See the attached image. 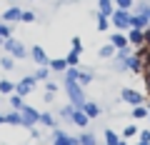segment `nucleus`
<instances>
[{"mask_svg": "<svg viewBox=\"0 0 150 145\" xmlns=\"http://www.w3.org/2000/svg\"><path fill=\"white\" fill-rule=\"evenodd\" d=\"M65 93H68V100L75 110H80L85 105V93H83V85L80 83H65Z\"/></svg>", "mask_w": 150, "mask_h": 145, "instance_id": "1", "label": "nucleus"}, {"mask_svg": "<svg viewBox=\"0 0 150 145\" xmlns=\"http://www.w3.org/2000/svg\"><path fill=\"white\" fill-rule=\"evenodd\" d=\"M3 48H5L8 55H13L15 60H23V58H28V55H30V50H28L20 40H15V38H8L5 43H3Z\"/></svg>", "mask_w": 150, "mask_h": 145, "instance_id": "2", "label": "nucleus"}, {"mask_svg": "<svg viewBox=\"0 0 150 145\" xmlns=\"http://www.w3.org/2000/svg\"><path fill=\"white\" fill-rule=\"evenodd\" d=\"M130 15H133L130 10H118V8H115V13L110 15V23L118 28V30H130Z\"/></svg>", "mask_w": 150, "mask_h": 145, "instance_id": "3", "label": "nucleus"}, {"mask_svg": "<svg viewBox=\"0 0 150 145\" xmlns=\"http://www.w3.org/2000/svg\"><path fill=\"white\" fill-rule=\"evenodd\" d=\"M120 100L125 103V105H145V98L140 95L138 90H133V88H123V90H120Z\"/></svg>", "mask_w": 150, "mask_h": 145, "instance_id": "4", "label": "nucleus"}, {"mask_svg": "<svg viewBox=\"0 0 150 145\" xmlns=\"http://www.w3.org/2000/svg\"><path fill=\"white\" fill-rule=\"evenodd\" d=\"M38 88V80H35V75H28V78H23L20 83H15V93L20 98H25V95H30L33 90Z\"/></svg>", "mask_w": 150, "mask_h": 145, "instance_id": "5", "label": "nucleus"}, {"mask_svg": "<svg viewBox=\"0 0 150 145\" xmlns=\"http://www.w3.org/2000/svg\"><path fill=\"white\" fill-rule=\"evenodd\" d=\"M53 145H80V138H73V135H68L65 130L55 128L53 130Z\"/></svg>", "mask_w": 150, "mask_h": 145, "instance_id": "6", "label": "nucleus"}, {"mask_svg": "<svg viewBox=\"0 0 150 145\" xmlns=\"http://www.w3.org/2000/svg\"><path fill=\"white\" fill-rule=\"evenodd\" d=\"M20 115H23V128H33L35 123H40V113L33 105H25L20 110Z\"/></svg>", "mask_w": 150, "mask_h": 145, "instance_id": "7", "label": "nucleus"}, {"mask_svg": "<svg viewBox=\"0 0 150 145\" xmlns=\"http://www.w3.org/2000/svg\"><path fill=\"white\" fill-rule=\"evenodd\" d=\"M128 70H130V73H138V75H140V73H145V60H143V55H138V53L130 55V58H128Z\"/></svg>", "mask_w": 150, "mask_h": 145, "instance_id": "8", "label": "nucleus"}, {"mask_svg": "<svg viewBox=\"0 0 150 145\" xmlns=\"http://www.w3.org/2000/svg\"><path fill=\"white\" fill-rule=\"evenodd\" d=\"M30 58H33L35 65H48V55H45L43 45H33L30 48Z\"/></svg>", "mask_w": 150, "mask_h": 145, "instance_id": "9", "label": "nucleus"}, {"mask_svg": "<svg viewBox=\"0 0 150 145\" xmlns=\"http://www.w3.org/2000/svg\"><path fill=\"white\" fill-rule=\"evenodd\" d=\"M80 110H83V113H85V115H88V118H90V120H93V118H98V115L103 113V108L98 105L95 100H85V105H83Z\"/></svg>", "mask_w": 150, "mask_h": 145, "instance_id": "10", "label": "nucleus"}, {"mask_svg": "<svg viewBox=\"0 0 150 145\" xmlns=\"http://www.w3.org/2000/svg\"><path fill=\"white\" fill-rule=\"evenodd\" d=\"M128 43L133 48H143L145 45V30H130L128 33Z\"/></svg>", "mask_w": 150, "mask_h": 145, "instance_id": "11", "label": "nucleus"}, {"mask_svg": "<svg viewBox=\"0 0 150 145\" xmlns=\"http://www.w3.org/2000/svg\"><path fill=\"white\" fill-rule=\"evenodd\" d=\"M20 18H23V10H20V8H18V5L8 8V10L3 13V23H10V25H13V23H18V20H20Z\"/></svg>", "mask_w": 150, "mask_h": 145, "instance_id": "12", "label": "nucleus"}, {"mask_svg": "<svg viewBox=\"0 0 150 145\" xmlns=\"http://www.w3.org/2000/svg\"><path fill=\"white\" fill-rule=\"evenodd\" d=\"M110 45H112V48H115V50H123V48H128V35H123V33H112V35H110Z\"/></svg>", "mask_w": 150, "mask_h": 145, "instance_id": "13", "label": "nucleus"}, {"mask_svg": "<svg viewBox=\"0 0 150 145\" xmlns=\"http://www.w3.org/2000/svg\"><path fill=\"white\" fill-rule=\"evenodd\" d=\"M148 23H150L148 18L133 13V15H130V30H145V28H148Z\"/></svg>", "mask_w": 150, "mask_h": 145, "instance_id": "14", "label": "nucleus"}, {"mask_svg": "<svg viewBox=\"0 0 150 145\" xmlns=\"http://www.w3.org/2000/svg\"><path fill=\"white\" fill-rule=\"evenodd\" d=\"M48 68H50V73H65L68 70V60L65 58H53V60H48Z\"/></svg>", "mask_w": 150, "mask_h": 145, "instance_id": "15", "label": "nucleus"}, {"mask_svg": "<svg viewBox=\"0 0 150 145\" xmlns=\"http://www.w3.org/2000/svg\"><path fill=\"white\" fill-rule=\"evenodd\" d=\"M5 125L23 128V115H20V110H10V113H5Z\"/></svg>", "mask_w": 150, "mask_h": 145, "instance_id": "16", "label": "nucleus"}, {"mask_svg": "<svg viewBox=\"0 0 150 145\" xmlns=\"http://www.w3.org/2000/svg\"><path fill=\"white\" fill-rule=\"evenodd\" d=\"M98 13L105 18H110L112 13H115V3L112 0H98Z\"/></svg>", "mask_w": 150, "mask_h": 145, "instance_id": "17", "label": "nucleus"}, {"mask_svg": "<svg viewBox=\"0 0 150 145\" xmlns=\"http://www.w3.org/2000/svg\"><path fill=\"white\" fill-rule=\"evenodd\" d=\"M70 123L73 125H78V128H88V123H90V118H88L83 110H75L73 113V118H70Z\"/></svg>", "mask_w": 150, "mask_h": 145, "instance_id": "18", "label": "nucleus"}, {"mask_svg": "<svg viewBox=\"0 0 150 145\" xmlns=\"http://www.w3.org/2000/svg\"><path fill=\"white\" fill-rule=\"evenodd\" d=\"M8 105H10V110H23L25 103H23V98L18 93H13V95H8Z\"/></svg>", "mask_w": 150, "mask_h": 145, "instance_id": "19", "label": "nucleus"}, {"mask_svg": "<svg viewBox=\"0 0 150 145\" xmlns=\"http://www.w3.org/2000/svg\"><path fill=\"white\" fill-rule=\"evenodd\" d=\"M93 15H95V20H98V30H100V33H105L108 30V28H110V18H105V15H100V13H93Z\"/></svg>", "mask_w": 150, "mask_h": 145, "instance_id": "20", "label": "nucleus"}, {"mask_svg": "<svg viewBox=\"0 0 150 145\" xmlns=\"http://www.w3.org/2000/svg\"><path fill=\"white\" fill-rule=\"evenodd\" d=\"M15 93V83L13 80H0V95H13Z\"/></svg>", "mask_w": 150, "mask_h": 145, "instance_id": "21", "label": "nucleus"}, {"mask_svg": "<svg viewBox=\"0 0 150 145\" xmlns=\"http://www.w3.org/2000/svg\"><path fill=\"white\" fill-rule=\"evenodd\" d=\"M118 143H120V135L115 133L112 128H108L105 130V145H118Z\"/></svg>", "mask_w": 150, "mask_h": 145, "instance_id": "22", "label": "nucleus"}, {"mask_svg": "<svg viewBox=\"0 0 150 145\" xmlns=\"http://www.w3.org/2000/svg\"><path fill=\"white\" fill-rule=\"evenodd\" d=\"M40 125H45V128L55 130V125H58V123H55V118H53L50 113H40Z\"/></svg>", "mask_w": 150, "mask_h": 145, "instance_id": "23", "label": "nucleus"}, {"mask_svg": "<svg viewBox=\"0 0 150 145\" xmlns=\"http://www.w3.org/2000/svg\"><path fill=\"white\" fill-rule=\"evenodd\" d=\"M98 55H100L103 60H108V58H115V48H112V45L108 43V45H103V48L98 50Z\"/></svg>", "mask_w": 150, "mask_h": 145, "instance_id": "24", "label": "nucleus"}, {"mask_svg": "<svg viewBox=\"0 0 150 145\" xmlns=\"http://www.w3.org/2000/svg\"><path fill=\"white\" fill-rule=\"evenodd\" d=\"M130 115H133L135 120H143V118H148L150 113H148V108H145V105H135V108H133V113H130Z\"/></svg>", "mask_w": 150, "mask_h": 145, "instance_id": "25", "label": "nucleus"}, {"mask_svg": "<svg viewBox=\"0 0 150 145\" xmlns=\"http://www.w3.org/2000/svg\"><path fill=\"white\" fill-rule=\"evenodd\" d=\"M63 75H65V83H78V75H80V70H78V68H68Z\"/></svg>", "mask_w": 150, "mask_h": 145, "instance_id": "26", "label": "nucleus"}, {"mask_svg": "<svg viewBox=\"0 0 150 145\" xmlns=\"http://www.w3.org/2000/svg\"><path fill=\"white\" fill-rule=\"evenodd\" d=\"M112 70H115V73H125V70H128V60L112 58Z\"/></svg>", "mask_w": 150, "mask_h": 145, "instance_id": "27", "label": "nucleus"}, {"mask_svg": "<svg viewBox=\"0 0 150 145\" xmlns=\"http://www.w3.org/2000/svg\"><path fill=\"white\" fill-rule=\"evenodd\" d=\"M0 68L3 70H13L15 68V58H13V55H3V58H0Z\"/></svg>", "mask_w": 150, "mask_h": 145, "instance_id": "28", "label": "nucleus"}, {"mask_svg": "<svg viewBox=\"0 0 150 145\" xmlns=\"http://www.w3.org/2000/svg\"><path fill=\"white\" fill-rule=\"evenodd\" d=\"M135 13L150 20V3H138V5H135Z\"/></svg>", "mask_w": 150, "mask_h": 145, "instance_id": "29", "label": "nucleus"}, {"mask_svg": "<svg viewBox=\"0 0 150 145\" xmlns=\"http://www.w3.org/2000/svg\"><path fill=\"white\" fill-rule=\"evenodd\" d=\"M78 83H80V85H90V83H93V73H90V70H80Z\"/></svg>", "mask_w": 150, "mask_h": 145, "instance_id": "30", "label": "nucleus"}, {"mask_svg": "<svg viewBox=\"0 0 150 145\" xmlns=\"http://www.w3.org/2000/svg\"><path fill=\"white\" fill-rule=\"evenodd\" d=\"M73 113H75V108L70 105V103L60 108V118H63V120H68V123H70V118H73Z\"/></svg>", "mask_w": 150, "mask_h": 145, "instance_id": "31", "label": "nucleus"}, {"mask_svg": "<svg viewBox=\"0 0 150 145\" xmlns=\"http://www.w3.org/2000/svg\"><path fill=\"white\" fill-rule=\"evenodd\" d=\"M48 75H50V68H48V65H40V68L35 70V80H48Z\"/></svg>", "mask_w": 150, "mask_h": 145, "instance_id": "32", "label": "nucleus"}, {"mask_svg": "<svg viewBox=\"0 0 150 145\" xmlns=\"http://www.w3.org/2000/svg\"><path fill=\"white\" fill-rule=\"evenodd\" d=\"M80 145H98V138L93 133H83L80 135Z\"/></svg>", "mask_w": 150, "mask_h": 145, "instance_id": "33", "label": "nucleus"}, {"mask_svg": "<svg viewBox=\"0 0 150 145\" xmlns=\"http://www.w3.org/2000/svg\"><path fill=\"white\" fill-rule=\"evenodd\" d=\"M65 60H68V68H78V65H80V55L73 53V50L68 53V58H65Z\"/></svg>", "mask_w": 150, "mask_h": 145, "instance_id": "34", "label": "nucleus"}, {"mask_svg": "<svg viewBox=\"0 0 150 145\" xmlns=\"http://www.w3.org/2000/svg\"><path fill=\"white\" fill-rule=\"evenodd\" d=\"M112 3H115L118 10H130V8L135 5V0H112Z\"/></svg>", "mask_w": 150, "mask_h": 145, "instance_id": "35", "label": "nucleus"}, {"mask_svg": "<svg viewBox=\"0 0 150 145\" xmlns=\"http://www.w3.org/2000/svg\"><path fill=\"white\" fill-rule=\"evenodd\" d=\"M70 50H73V53H78V55L83 53V40L78 38V35H75L73 40H70Z\"/></svg>", "mask_w": 150, "mask_h": 145, "instance_id": "36", "label": "nucleus"}, {"mask_svg": "<svg viewBox=\"0 0 150 145\" xmlns=\"http://www.w3.org/2000/svg\"><path fill=\"white\" fill-rule=\"evenodd\" d=\"M140 130H138V125H125V130H123V138H133V135H138Z\"/></svg>", "mask_w": 150, "mask_h": 145, "instance_id": "37", "label": "nucleus"}, {"mask_svg": "<svg viewBox=\"0 0 150 145\" xmlns=\"http://www.w3.org/2000/svg\"><path fill=\"white\" fill-rule=\"evenodd\" d=\"M23 23H33L35 20V13H30V10H23V18H20Z\"/></svg>", "mask_w": 150, "mask_h": 145, "instance_id": "38", "label": "nucleus"}, {"mask_svg": "<svg viewBox=\"0 0 150 145\" xmlns=\"http://www.w3.org/2000/svg\"><path fill=\"white\" fill-rule=\"evenodd\" d=\"M138 138H140V143H150V128H148V130H140Z\"/></svg>", "mask_w": 150, "mask_h": 145, "instance_id": "39", "label": "nucleus"}, {"mask_svg": "<svg viewBox=\"0 0 150 145\" xmlns=\"http://www.w3.org/2000/svg\"><path fill=\"white\" fill-rule=\"evenodd\" d=\"M45 90H48V93H58V85H55V80H45Z\"/></svg>", "mask_w": 150, "mask_h": 145, "instance_id": "40", "label": "nucleus"}, {"mask_svg": "<svg viewBox=\"0 0 150 145\" xmlns=\"http://www.w3.org/2000/svg\"><path fill=\"white\" fill-rule=\"evenodd\" d=\"M145 45L150 48V23H148V28H145Z\"/></svg>", "mask_w": 150, "mask_h": 145, "instance_id": "41", "label": "nucleus"}, {"mask_svg": "<svg viewBox=\"0 0 150 145\" xmlns=\"http://www.w3.org/2000/svg\"><path fill=\"white\" fill-rule=\"evenodd\" d=\"M53 98H55V93H45L43 100H45V103H53Z\"/></svg>", "mask_w": 150, "mask_h": 145, "instance_id": "42", "label": "nucleus"}, {"mask_svg": "<svg viewBox=\"0 0 150 145\" xmlns=\"http://www.w3.org/2000/svg\"><path fill=\"white\" fill-rule=\"evenodd\" d=\"M145 88H148V93H150V75L145 73Z\"/></svg>", "mask_w": 150, "mask_h": 145, "instance_id": "43", "label": "nucleus"}, {"mask_svg": "<svg viewBox=\"0 0 150 145\" xmlns=\"http://www.w3.org/2000/svg\"><path fill=\"white\" fill-rule=\"evenodd\" d=\"M0 125H5V115L3 113H0Z\"/></svg>", "mask_w": 150, "mask_h": 145, "instance_id": "44", "label": "nucleus"}, {"mask_svg": "<svg viewBox=\"0 0 150 145\" xmlns=\"http://www.w3.org/2000/svg\"><path fill=\"white\" fill-rule=\"evenodd\" d=\"M145 108H148V113H150V98H148V103H145Z\"/></svg>", "mask_w": 150, "mask_h": 145, "instance_id": "45", "label": "nucleus"}, {"mask_svg": "<svg viewBox=\"0 0 150 145\" xmlns=\"http://www.w3.org/2000/svg\"><path fill=\"white\" fill-rule=\"evenodd\" d=\"M118 145H128V140H120V143H118Z\"/></svg>", "mask_w": 150, "mask_h": 145, "instance_id": "46", "label": "nucleus"}, {"mask_svg": "<svg viewBox=\"0 0 150 145\" xmlns=\"http://www.w3.org/2000/svg\"><path fill=\"white\" fill-rule=\"evenodd\" d=\"M138 145H150V143H138Z\"/></svg>", "mask_w": 150, "mask_h": 145, "instance_id": "47", "label": "nucleus"}, {"mask_svg": "<svg viewBox=\"0 0 150 145\" xmlns=\"http://www.w3.org/2000/svg\"><path fill=\"white\" fill-rule=\"evenodd\" d=\"M3 43H5V40H3V38H0V45H3Z\"/></svg>", "mask_w": 150, "mask_h": 145, "instance_id": "48", "label": "nucleus"}, {"mask_svg": "<svg viewBox=\"0 0 150 145\" xmlns=\"http://www.w3.org/2000/svg\"><path fill=\"white\" fill-rule=\"evenodd\" d=\"M148 125H150V115H148Z\"/></svg>", "mask_w": 150, "mask_h": 145, "instance_id": "49", "label": "nucleus"}]
</instances>
